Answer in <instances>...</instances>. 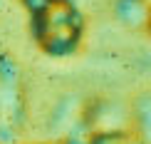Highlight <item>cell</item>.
<instances>
[{"mask_svg":"<svg viewBox=\"0 0 151 144\" xmlns=\"http://www.w3.org/2000/svg\"><path fill=\"white\" fill-rule=\"evenodd\" d=\"M32 27L40 47L50 55L74 52L82 35V17L70 0H50L40 12L32 15Z\"/></svg>","mask_w":151,"mask_h":144,"instance_id":"6da1fadb","label":"cell"},{"mask_svg":"<svg viewBox=\"0 0 151 144\" xmlns=\"http://www.w3.org/2000/svg\"><path fill=\"white\" fill-rule=\"evenodd\" d=\"M116 20L131 30H144L151 22V5L146 0H116Z\"/></svg>","mask_w":151,"mask_h":144,"instance_id":"7a4b0ae2","label":"cell"},{"mask_svg":"<svg viewBox=\"0 0 151 144\" xmlns=\"http://www.w3.org/2000/svg\"><path fill=\"white\" fill-rule=\"evenodd\" d=\"M131 127L141 144H151V92H141L131 102Z\"/></svg>","mask_w":151,"mask_h":144,"instance_id":"3957f363","label":"cell"},{"mask_svg":"<svg viewBox=\"0 0 151 144\" xmlns=\"http://www.w3.org/2000/svg\"><path fill=\"white\" fill-rule=\"evenodd\" d=\"M0 10H3V0H0Z\"/></svg>","mask_w":151,"mask_h":144,"instance_id":"277c9868","label":"cell"}]
</instances>
